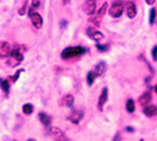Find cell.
<instances>
[{
    "instance_id": "f546056e",
    "label": "cell",
    "mask_w": 157,
    "mask_h": 141,
    "mask_svg": "<svg viewBox=\"0 0 157 141\" xmlns=\"http://www.w3.org/2000/svg\"><path fill=\"white\" fill-rule=\"evenodd\" d=\"M146 3H147L148 5H152V4L155 3V0H146Z\"/></svg>"
},
{
    "instance_id": "5bb4252c",
    "label": "cell",
    "mask_w": 157,
    "mask_h": 141,
    "mask_svg": "<svg viewBox=\"0 0 157 141\" xmlns=\"http://www.w3.org/2000/svg\"><path fill=\"white\" fill-rule=\"evenodd\" d=\"M143 113L148 117L155 116V115H157V106L156 105H147L145 108H143Z\"/></svg>"
},
{
    "instance_id": "5b68a950",
    "label": "cell",
    "mask_w": 157,
    "mask_h": 141,
    "mask_svg": "<svg viewBox=\"0 0 157 141\" xmlns=\"http://www.w3.org/2000/svg\"><path fill=\"white\" fill-rule=\"evenodd\" d=\"M48 134L50 135V137L54 141H71L67 136L64 135V132L60 129H58V127H49Z\"/></svg>"
},
{
    "instance_id": "ffe728a7",
    "label": "cell",
    "mask_w": 157,
    "mask_h": 141,
    "mask_svg": "<svg viewBox=\"0 0 157 141\" xmlns=\"http://www.w3.org/2000/svg\"><path fill=\"white\" fill-rule=\"evenodd\" d=\"M135 101L132 100V98H129L127 102H126V110H127V112H129V113H132L133 111H135Z\"/></svg>"
},
{
    "instance_id": "e575fe53",
    "label": "cell",
    "mask_w": 157,
    "mask_h": 141,
    "mask_svg": "<svg viewBox=\"0 0 157 141\" xmlns=\"http://www.w3.org/2000/svg\"><path fill=\"white\" fill-rule=\"evenodd\" d=\"M140 141H145V140H143V139H141V140H140Z\"/></svg>"
},
{
    "instance_id": "4dcf8cb0",
    "label": "cell",
    "mask_w": 157,
    "mask_h": 141,
    "mask_svg": "<svg viewBox=\"0 0 157 141\" xmlns=\"http://www.w3.org/2000/svg\"><path fill=\"white\" fill-rule=\"evenodd\" d=\"M67 24H68V23L65 22V20H62V28H64V27H65V25H67Z\"/></svg>"
},
{
    "instance_id": "83f0119b",
    "label": "cell",
    "mask_w": 157,
    "mask_h": 141,
    "mask_svg": "<svg viewBox=\"0 0 157 141\" xmlns=\"http://www.w3.org/2000/svg\"><path fill=\"white\" fill-rule=\"evenodd\" d=\"M113 141H121V134L120 132H117L116 136H114V140Z\"/></svg>"
},
{
    "instance_id": "e0dca14e",
    "label": "cell",
    "mask_w": 157,
    "mask_h": 141,
    "mask_svg": "<svg viewBox=\"0 0 157 141\" xmlns=\"http://www.w3.org/2000/svg\"><path fill=\"white\" fill-rule=\"evenodd\" d=\"M74 104V97L72 95H67V96H64L62 98V105L64 106H67V107H72Z\"/></svg>"
},
{
    "instance_id": "ac0fdd59",
    "label": "cell",
    "mask_w": 157,
    "mask_h": 141,
    "mask_svg": "<svg viewBox=\"0 0 157 141\" xmlns=\"http://www.w3.org/2000/svg\"><path fill=\"white\" fill-rule=\"evenodd\" d=\"M0 87H2L3 92L4 93H9V89H10V84H9V81L8 80H4V78H0Z\"/></svg>"
},
{
    "instance_id": "1f68e13d",
    "label": "cell",
    "mask_w": 157,
    "mask_h": 141,
    "mask_svg": "<svg viewBox=\"0 0 157 141\" xmlns=\"http://www.w3.org/2000/svg\"><path fill=\"white\" fill-rule=\"evenodd\" d=\"M71 3V0H63V4L65 5V4H69Z\"/></svg>"
},
{
    "instance_id": "30bf717a",
    "label": "cell",
    "mask_w": 157,
    "mask_h": 141,
    "mask_svg": "<svg viewBox=\"0 0 157 141\" xmlns=\"http://www.w3.org/2000/svg\"><path fill=\"white\" fill-rule=\"evenodd\" d=\"M82 119H83V111H79V110H73L68 116V120L72 123H79Z\"/></svg>"
},
{
    "instance_id": "7c38bea8",
    "label": "cell",
    "mask_w": 157,
    "mask_h": 141,
    "mask_svg": "<svg viewBox=\"0 0 157 141\" xmlns=\"http://www.w3.org/2000/svg\"><path fill=\"white\" fill-rule=\"evenodd\" d=\"M96 2L97 0H84V11L88 15L94 14L96 11Z\"/></svg>"
},
{
    "instance_id": "6da1fadb",
    "label": "cell",
    "mask_w": 157,
    "mask_h": 141,
    "mask_svg": "<svg viewBox=\"0 0 157 141\" xmlns=\"http://www.w3.org/2000/svg\"><path fill=\"white\" fill-rule=\"evenodd\" d=\"M87 52V49L83 48V47H67L65 48L60 57L63 59H71V58H74V57H78V56H82Z\"/></svg>"
},
{
    "instance_id": "8992f818",
    "label": "cell",
    "mask_w": 157,
    "mask_h": 141,
    "mask_svg": "<svg viewBox=\"0 0 157 141\" xmlns=\"http://www.w3.org/2000/svg\"><path fill=\"white\" fill-rule=\"evenodd\" d=\"M13 52V47L10 45V43L2 41L0 42V58H9L11 56Z\"/></svg>"
},
{
    "instance_id": "484cf974",
    "label": "cell",
    "mask_w": 157,
    "mask_h": 141,
    "mask_svg": "<svg viewBox=\"0 0 157 141\" xmlns=\"http://www.w3.org/2000/svg\"><path fill=\"white\" fill-rule=\"evenodd\" d=\"M152 58H153V61H157V45L153 47V49H152Z\"/></svg>"
},
{
    "instance_id": "d6986e66",
    "label": "cell",
    "mask_w": 157,
    "mask_h": 141,
    "mask_svg": "<svg viewBox=\"0 0 157 141\" xmlns=\"http://www.w3.org/2000/svg\"><path fill=\"white\" fill-rule=\"evenodd\" d=\"M96 78H97V76H96V73H94L93 71H89V72L87 73V83H88L89 86L93 84V82H94Z\"/></svg>"
},
{
    "instance_id": "d4e9b609",
    "label": "cell",
    "mask_w": 157,
    "mask_h": 141,
    "mask_svg": "<svg viewBox=\"0 0 157 141\" xmlns=\"http://www.w3.org/2000/svg\"><path fill=\"white\" fill-rule=\"evenodd\" d=\"M25 11H27V3H25V4L20 8V10H19V15H24V14H25Z\"/></svg>"
},
{
    "instance_id": "52a82bcc",
    "label": "cell",
    "mask_w": 157,
    "mask_h": 141,
    "mask_svg": "<svg viewBox=\"0 0 157 141\" xmlns=\"http://www.w3.org/2000/svg\"><path fill=\"white\" fill-rule=\"evenodd\" d=\"M87 35H88L92 41H96V42H99V41H102L103 38H104V35H103L99 30H97L96 28H92V27L87 28Z\"/></svg>"
},
{
    "instance_id": "44dd1931",
    "label": "cell",
    "mask_w": 157,
    "mask_h": 141,
    "mask_svg": "<svg viewBox=\"0 0 157 141\" xmlns=\"http://www.w3.org/2000/svg\"><path fill=\"white\" fill-rule=\"evenodd\" d=\"M33 111H34V107H33V105H30V104H27V105L23 106V112H24L25 115H30Z\"/></svg>"
},
{
    "instance_id": "9c48e42d",
    "label": "cell",
    "mask_w": 157,
    "mask_h": 141,
    "mask_svg": "<svg viewBox=\"0 0 157 141\" xmlns=\"http://www.w3.org/2000/svg\"><path fill=\"white\" fill-rule=\"evenodd\" d=\"M124 10H126V14H127V17H128L129 19H133V18L136 17V14H137V8H136L135 3H132V2L126 3Z\"/></svg>"
},
{
    "instance_id": "8fae6325",
    "label": "cell",
    "mask_w": 157,
    "mask_h": 141,
    "mask_svg": "<svg viewBox=\"0 0 157 141\" xmlns=\"http://www.w3.org/2000/svg\"><path fill=\"white\" fill-rule=\"evenodd\" d=\"M107 100H108V89H107V87H104L102 89L99 100H98V110L99 111H103V107H104V105H106Z\"/></svg>"
},
{
    "instance_id": "9a60e30c",
    "label": "cell",
    "mask_w": 157,
    "mask_h": 141,
    "mask_svg": "<svg viewBox=\"0 0 157 141\" xmlns=\"http://www.w3.org/2000/svg\"><path fill=\"white\" fill-rule=\"evenodd\" d=\"M107 71V65H106V62H99L98 65L94 67V73H96V76L97 77H99V76H102L104 72Z\"/></svg>"
},
{
    "instance_id": "cb8c5ba5",
    "label": "cell",
    "mask_w": 157,
    "mask_h": 141,
    "mask_svg": "<svg viewBox=\"0 0 157 141\" xmlns=\"http://www.w3.org/2000/svg\"><path fill=\"white\" fill-rule=\"evenodd\" d=\"M21 72H23V69H20V71H18V72H17V73H15L14 76H11V77H10V78H9V80H10L11 82H17V80L19 78V74H20Z\"/></svg>"
},
{
    "instance_id": "4fadbf2b",
    "label": "cell",
    "mask_w": 157,
    "mask_h": 141,
    "mask_svg": "<svg viewBox=\"0 0 157 141\" xmlns=\"http://www.w3.org/2000/svg\"><path fill=\"white\" fill-rule=\"evenodd\" d=\"M151 98H152V96H151V92L150 91H147V92H145L141 97H140V100H138V102H140V105H142V106H147V105H150V102H151Z\"/></svg>"
},
{
    "instance_id": "3957f363",
    "label": "cell",
    "mask_w": 157,
    "mask_h": 141,
    "mask_svg": "<svg viewBox=\"0 0 157 141\" xmlns=\"http://www.w3.org/2000/svg\"><path fill=\"white\" fill-rule=\"evenodd\" d=\"M123 3L121 2V0H114L112 6L109 8L108 13H109V15L112 18H120L122 15V13H123Z\"/></svg>"
},
{
    "instance_id": "f1b7e54d",
    "label": "cell",
    "mask_w": 157,
    "mask_h": 141,
    "mask_svg": "<svg viewBox=\"0 0 157 141\" xmlns=\"http://www.w3.org/2000/svg\"><path fill=\"white\" fill-rule=\"evenodd\" d=\"M126 131H127V132H133L135 129H133V127H131V126H127V127H126Z\"/></svg>"
},
{
    "instance_id": "603a6c76",
    "label": "cell",
    "mask_w": 157,
    "mask_h": 141,
    "mask_svg": "<svg viewBox=\"0 0 157 141\" xmlns=\"http://www.w3.org/2000/svg\"><path fill=\"white\" fill-rule=\"evenodd\" d=\"M97 49L99 50V52H106V50L108 49V45L107 44H99V43H97Z\"/></svg>"
},
{
    "instance_id": "7a4b0ae2",
    "label": "cell",
    "mask_w": 157,
    "mask_h": 141,
    "mask_svg": "<svg viewBox=\"0 0 157 141\" xmlns=\"http://www.w3.org/2000/svg\"><path fill=\"white\" fill-rule=\"evenodd\" d=\"M23 59H24L23 50L20 49V47H19V45H15L14 48H13L11 56L9 57L8 65H9V67H17V66H19L20 63L23 62Z\"/></svg>"
},
{
    "instance_id": "7402d4cb",
    "label": "cell",
    "mask_w": 157,
    "mask_h": 141,
    "mask_svg": "<svg viewBox=\"0 0 157 141\" xmlns=\"http://www.w3.org/2000/svg\"><path fill=\"white\" fill-rule=\"evenodd\" d=\"M155 19H156V9L152 8L151 11H150V24H153Z\"/></svg>"
},
{
    "instance_id": "d6a6232c",
    "label": "cell",
    "mask_w": 157,
    "mask_h": 141,
    "mask_svg": "<svg viewBox=\"0 0 157 141\" xmlns=\"http://www.w3.org/2000/svg\"><path fill=\"white\" fill-rule=\"evenodd\" d=\"M27 141H36V140H34V139H28Z\"/></svg>"
},
{
    "instance_id": "ba28073f",
    "label": "cell",
    "mask_w": 157,
    "mask_h": 141,
    "mask_svg": "<svg viewBox=\"0 0 157 141\" xmlns=\"http://www.w3.org/2000/svg\"><path fill=\"white\" fill-rule=\"evenodd\" d=\"M107 8H108L107 3H104V4L101 6V9L97 11V15H96L94 18L90 19V22H92L94 25H97V27H99V24H101V19H102V17L104 15V13L107 11Z\"/></svg>"
},
{
    "instance_id": "277c9868",
    "label": "cell",
    "mask_w": 157,
    "mask_h": 141,
    "mask_svg": "<svg viewBox=\"0 0 157 141\" xmlns=\"http://www.w3.org/2000/svg\"><path fill=\"white\" fill-rule=\"evenodd\" d=\"M28 15H29V18H30L33 25H34L36 29H40V28L43 27V18H42V15L39 14V13H36V11L34 10V8H30V9L28 10Z\"/></svg>"
},
{
    "instance_id": "836d02e7",
    "label": "cell",
    "mask_w": 157,
    "mask_h": 141,
    "mask_svg": "<svg viewBox=\"0 0 157 141\" xmlns=\"http://www.w3.org/2000/svg\"><path fill=\"white\" fill-rule=\"evenodd\" d=\"M155 92H156V93H157V84H156V86H155Z\"/></svg>"
},
{
    "instance_id": "4316f807",
    "label": "cell",
    "mask_w": 157,
    "mask_h": 141,
    "mask_svg": "<svg viewBox=\"0 0 157 141\" xmlns=\"http://www.w3.org/2000/svg\"><path fill=\"white\" fill-rule=\"evenodd\" d=\"M39 5H40V0H33V8H38Z\"/></svg>"
},
{
    "instance_id": "2e32d148",
    "label": "cell",
    "mask_w": 157,
    "mask_h": 141,
    "mask_svg": "<svg viewBox=\"0 0 157 141\" xmlns=\"http://www.w3.org/2000/svg\"><path fill=\"white\" fill-rule=\"evenodd\" d=\"M39 121H40L44 126H49L50 125V122H52V119H50V116L49 115H47L45 112H40L39 113Z\"/></svg>"
}]
</instances>
